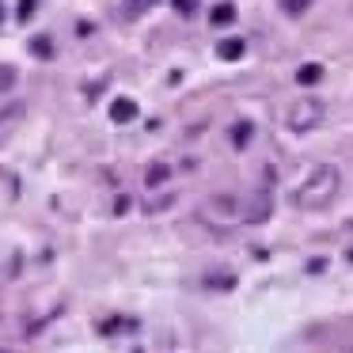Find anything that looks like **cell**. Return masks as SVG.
<instances>
[{
    "mask_svg": "<svg viewBox=\"0 0 353 353\" xmlns=\"http://www.w3.org/2000/svg\"><path fill=\"white\" fill-rule=\"evenodd\" d=\"M198 221L209 228H232V224H243V198L236 194H213L209 201L198 205Z\"/></svg>",
    "mask_w": 353,
    "mask_h": 353,
    "instance_id": "2",
    "label": "cell"
},
{
    "mask_svg": "<svg viewBox=\"0 0 353 353\" xmlns=\"http://www.w3.org/2000/svg\"><path fill=\"white\" fill-rule=\"evenodd\" d=\"M0 304H4V289H0Z\"/></svg>",
    "mask_w": 353,
    "mask_h": 353,
    "instance_id": "19",
    "label": "cell"
},
{
    "mask_svg": "<svg viewBox=\"0 0 353 353\" xmlns=\"http://www.w3.org/2000/svg\"><path fill=\"white\" fill-rule=\"evenodd\" d=\"M243 54H247V42L243 39H221V42H216V57H221V61H239Z\"/></svg>",
    "mask_w": 353,
    "mask_h": 353,
    "instance_id": "7",
    "label": "cell"
},
{
    "mask_svg": "<svg viewBox=\"0 0 353 353\" xmlns=\"http://www.w3.org/2000/svg\"><path fill=\"white\" fill-rule=\"evenodd\" d=\"M270 213H274V194L266 186L243 198V224H262V221H270Z\"/></svg>",
    "mask_w": 353,
    "mask_h": 353,
    "instance_id": "4",
    "label": "cell"
},
{
    "mask_svg": "<svg viewBox=\"0 0 353 353\" xmlns=\"http://www.w3.org/2000/svg\"><path fill=\"white\" fill-rule=\"evenodd\" d=\"M12 84H16V69L12 65H0V92H8Z\"/></svg>",
    "mask_w": 353,
    "mask_h": 353,
    "instance_id": "15",
    "label": "cell"
},
{
    "mask_svg": "<svg viewBox=\"0 0 353 353\" xmlns=\"http://www.w3.org/2000/svg\"><path fill=\"white\" fill-rule=\"evenodd\" d=\"M350 262H353V251H350Z\"/></svg>",
    "mask_w": 353,
    "mask_h": 353,
    "instance_id": "21",
    "label": "cell"
},
{
    "mask_svg": "<svg viewBox=\"0 0 353 353\" xmlns=\"http://www.w3.org/2000/svg\"><path fill=\"white\" fill-rule=\"evenodd\" d=\"M281 8L289 12V16H300V12L307 8V0H281Z\"/></svg>",
    "mask_w": 353,
    "mask_h": 353,
    "instance_id": "16",
    "label": "cell"
},
{
    "mask_svg": "<svg viewBox=\"0 0 353 353\" xmlns=\"http://www.w3.org/2000/svg\"><path fill=\"white\" fill-rule=\"evenodd\" d=\"M194 8H198L194 0H175V12H179V16H194Z\"/></svg>",
    "mask_w": 353,
    "mask_h": 353,
    "instance_id": "18",
    "label": "cell"
},
{
    "mask_svg": "<svg viewBox=\"0 0 353 353\" xmlns=\"http://www.w3.org/2000/svg\"><path fill=\"white\" fill-rule=\"evenodd\" d=\"M232 19H236V4H228V0H224V4H216V8L209 12V23H213V27H228Z\"/></svg>",
    "mask_w": 353,
    "mask_h": 353,
    "instance_id": "10",
    "label": "cell"
},
{
    "mask_svg": "<svg viewBox=\"0 0 353 353\" xmlns=\"http://www.w3.org/2000/svg\"><path fill=\"white\" fill-rule=\"evenodd\" d=\"M133 118H137V103L125 99V95H118V99L110 103V122H114V125H125V122H133Z\"/></svg>",
    "mask_w": 353,
    "mask_h": 353,
    "instance_id": "6",
    "label": "cell"
},
{
    "mask_svg": "<svg viewBox=\"0 0 353 353\" xmlns=\"http://www.w3.org/2000/svg\"><path fill=\"white\" fill-rule=\"evenodd\" d=\"M168 175H171V168H168L163 160L148 163V171H145V186H148V190H156V186H163V183H168Z\"/></svg>",
    "mask_w": 353,
    "mask_h": 353,
    "instance_id": "8",
    "label": "cell"
},
{
    "mask_svg": "<svg viewBox=\"0 0 353 353\" xmlns=\"http://www.w3.org/2000/svg\"><path fill=\"white\" fill-rule=\"evenodd\" d=\"M16 16H19V19H23V23H27V19L34 16V0H19V12H16Z\"/></svg>",
    "mask_w": 353,
    "mask_h": 353,
    "instance_id": "17",
    "label": "cell"
},
{
    "mask_svg": "<svg viewBox=\"0 0 353 353\" xmlns=\"http://www.w3.org/2000/svg\"><path fill=\"white\" fill-rule=\"evenodd\" d=\"M148 8H156V0H125V4H122V19H141Z\"/></svg>",
    "mask_w": 353,
    "mask_h": 353,
    "instance_id": "12",
    "label": "cell"
},
{
    "mask_svg": "<svg viewBox=\"0 0 353 353\" xmlns=\"http://www.w3.org/2000/svg\"><path fill=\"white\" fill-rule=\"evenodd\" d=\"M0 19H4V8H0Z\"/></svg>",
    "mask_w": 353,
    "mask_h": 353,
    "instance_id": "20",
    "label": "cell"
},
{
    "mask_svg": "<svg viewBox=\"0 0 353 353\" xmlns=\"http://www.w3.org/2000/svg\"><path fill=\"white\" fill-rule=\"evenodd\" d=\"M251 137H254V125L251 122H236V125H232V145H236V148H247V145H251Z\"/></svg>",
    "mask_w": 353,
    "mask_h": 353,
    "instance_id": "13",
    "label": "cell"
},
{
    "mask_svg": "<svg viewBox=\"0 0 353 353\" xmlns=\"http://www.w3.org/2000/svg\"><path fill=\"white\" fill-rule=\"evenodd\" d=\"M31 54L34 57H54V42L50 39H31Z\"/></svg>",
    "mask_w": 353,
    "mask_h": 353,
    "instance_id": "14",
    "label": "cell"
},
{
    "mask_svg": "<svg viewBox=\"0 0 353 353\" xmlns=\"http://www.w3.org/2000/svg\"><path fill=\"white\" fill-rule=\"evenodd\" d=\"M323 118H327V103L315 99V95H304V99H296L289 110H285V125H289V133H312L323 125Z\"/></svg>",
    "mask_w": 353,
    "mask_h": 353,
    "instance_id": "3",
    "label": "cell"
},
{
    "mask_svg": "<svg viewBox=\"0 0 353 353\" xmlns=\"http://www.w3.org/2000/svg\"><path fill=\"white\" fill-rule=\"evenodd\" d=\"M338 190H342V171H338L334 163H315V168H307V175L289 190V201L300 213H319V209H327L330 201L338 198Z\"/></svg>",
    "mask_w": 353,
    "mask_h": 353,
    "instance_id": "1",
    "label": "cell"
},
{
    "mask_svg": "<svg viewBox=\"0 0 353 353\" xmlns=\"http://www.w3.org/2000/svg\"><path fill=\"white\" fill-rule=\"evenodd\" d=\"M23 114H27L23 103H12V107L0 110V148H4L12 137H16V130L23 125Z\"/></svg>",
    "mask_w": 353,
    "mask_h": 353,
    "instance_id": "5",
    "label": "cell"
},
{
    "mask_svg": "<svg viewBox=\"0 0 353 353\" xmlns=\"http://www.w3.org/2000/svg\"><path fill=\"white\" fill-rule=\"evenodd\" d=\"M323 80V65H300L296 69V84H304V88H312V84H319Z\"/></svg>",
    "mask_w": 353,
    "mask_h": 353,
    "instance_id": "11",
    "label": "cell"
},
{
    "mask_svg": "<svg viewBox=\"0 0 353 353\" xmlns=\"http://www.w3.org/2000/svg\"><path fill=\"white\" fill-rule=\"evenodd\" d=\"M171 201H175V194H168V190L160 194V186H156L145 198V213H163V209H171Z\"/></svg>",
    "mask_w": 353,
    "mask_h": 353,
    "instance_id": "9",
    "label": "cell"
}]
</instances>
